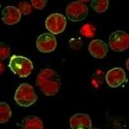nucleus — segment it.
Returning a JSON list of instances; mask_svg holds the SVG:
<instances>
[{
	"label": "nucleus",
	"instance_id": "1",
	"mask_svg": "<svg viewBox=\"0 0 129 129\" xmlns=\"http://www.w3.org/2000/svg\"><path fill=\"white\" fill-rule=\"evenodd\" d=\"M36 86L46 96L56 95L61 87V80L57 71L52 68H44L36 78Z\"/></svg>",
	"mask_w": 129,
	"mask_h": 129
},
{
	"label": "nucleus",
	"instance_id": "2",
	"mask_svg": "<svg viewBox=\"0 0 129 129\" xmlns=\"http://www.w3.org/2000/svg\"><path fill=\"white\" fill-rule=\"evenodd\" d=\"M8 66L15 74L20 78H27L33 71V63L24 56L14 55L12 56L8 63Z\"/></svg>",
	"mask_w": 129,
	"mask_h": 129
},
{
	"label": "nucleus",
	"instance_id": "3",
	"mask_svg": "<svg viewBox=\"0 0 129 129\" xmlns=\"http://www.w3.org/2000/svg\"><path fill=\"white\" fill-rule=\"evenodd\" d=\"M15 100L20 106H30L37 100V95L34 91V87L29 84H21L15 93Z\"/></svg>",
	"mask_w": 129,
	"mask_h": 129
},
{
	"label": "nucleus",
	"instance_id": "4",
	"mask_svg": "<svg viewBox=\"0 0 129 129\" xmlns=\"http://www.w3.org/2000/svg\"><path fill=\"white\" fill-rule=\"evenodd\" d=\"M88 6L84 1L70 2L66 6V17L72 22H81L88 16Z\"/></svg>",
	"mask_w": 129,
	"mask_h": 129
},
{
	"label": "nucleus",
	"instance_id": "5",
	"mask_svg": "<svg viewBox=\"0 0 129 129\" xmlns=\"http://www.w3.org/2000/svg\"><path fill=\"white\" fill-rule=\"evenodd\" d=\"M46 28L51 34H60L66 28V18L62 14L55 13L50 15L46 20Z\"/></svg>",
	"mask_w": 129,
	"mask_h": 129
},
{
	"label": "nucleus",
	"instance_id": "6",
	"mask_svg": "<svg viewBox=\"0 0 129 129\" xmlns=\"http://www.w3.org/2000/svg\"><path fill=\"white\" fill-rule=\"evenodd\" d=\"M109 46L115 52H124L129 48V35L125 31L117 30L111 34Z\"/></svg>",
	"mask_w": 129,
	"mask_h": 129
},
{
	"label": "nucleus",
	"instance_id": "7",
	"mask_svg": "<svg viewBox=\"0 0 129 129\" xmlns=\"http://www.w3.org/2000/svg\"><path fill=\"white\" fill-rule=\"evenodd\" d=\"M36 48L41 53H52L57 48V39L51 33H42L36 39Z\"/></svg>",
	"mask_w": 129,
	"mask_h": 129
},
{
	"label": "nucleus",
	"instance_id": "8",
	"mask_svg": "<svg viewBox=\"0 0 129 129\" xmlns=\"http://www.w3.org/2000/svg\"><path fill=\"white\" fill-rule=\"evenodd\" d=\"M125 70L121 67H115L110 69L105 74V81L107 85L112 88H117L126 82Z\"/></svg>",
	"mask_w": 129,
	"mask_h": 129
},
{
	"label": "nucleus",
	"instance_id": "9",
	"mask_svg": "<svg viewBox=\"0 0 129 129\" xmlns=\"http://www.w3.org/2000/svg\"><path fill=\"white\" fill-rule=\"evenodd\" d=\"M21 18H22V15H21L20 10L16 6L7 5L2 10V21L6 25L12 26L18 24L21 21Z\"/></svg>",
	"mask_w": 129,
	"mask_h": 129
},
{
	"label": "nucleus",
	"instance_id": "10",
	"mask_svg": "<svg viewBox=\"0 0 129 129\" xmlns=\"http://www.w3.org/2000/svg\"><path fill=\"white\" fill-rule=\"evenodd\" d=\"M71 129H91L92 121L87 114H76L69 119Z\"/></svg>",
	"mask_w": 129,
	"mask_h": 129
},
{
	"label": "nucleus",
	"instance_id": "11",
	"mask_svg": "<svg viewBox=\"0 0 129 129\" xmlns=\"http://www.w3.org/2000/svg\"><path fill=\"white\" fill-rule=\"evenodd\" d=\"M88 50H89V53L91 54V56H93L94 58L103 59L107 55L109 48H107L105 42L102 41L101 39H93L90 42Z\"/></svg>",
	"mask_w": 129,
	"mask_h": 129
},
{
	"label": "nucleus",
	"instance_id": "12",
	"mask_svg": "<svg viewBox=\"0 0 129 129\" xmlns=\"http://www.w3.org/2000/svg\"><path fill=\"white\" fill-rule=\"evenodd\" d=\"M22 129H44V123L36 116H27L22 121Z\"/></svg>",
	"mask_w": 129,
	"mask_h": 129
},
{
	"label": "nucleus",
	"instance_id": "13",
	"mask_svg": "<svg viewBox=\"0 0 129 129\" xmlns=\"http://www.w3.org/2000/svg\"><path fill=\"white\" fill-rule=\"evenodd\" d=\"M12 118V110L6 102H0V123L3 124Z\"/></svg>",
	"mask_w": 129,
	"mask_h": 129
},
{
	"label": "nucleus",
	"instance_id": "14",
	"mask_svg": "<svg viewBox=\"0 0 129 129\" xmlns=\"http://www.w3.org/2000/svg\"><path fill=\"white\" fill-rule=\"evenodd\" d=\"M109 4L110 2L107 0H94L91 2V6L92 8L95 10L96 13H104L105 10L109 8Z\"/></svg>",
	"mask_w": 129,
	"mask_h": 129
},
{
	"label": "nucleus",
	"instance_id": "15",
	"mask_svg": "<svg viewBox=\"0 0 129 129\" xmlns=\"http://www.w3.org/2000/svg\"><path fill=\"white\" fill-rule=\"evenodd\" d=\"M10 53H12L10 48L3 42H0V61L7 59L10 56Z\"/></svg>",
	"mask_w": 129,
	"mask_h": 129
},
{
	"label": "nucleus",
	"instance_id": "16",
	"mask_svg": "<svg viewBox=\"0 0 129 129\" xmlns=\"http://www.w3.org/2000/svg\"><path fill=\"white\" fill-rule=\"evenodd\" d=\"M18 9L20 10L21 15L27 16V15L31 14V12H32V5L30 2H20Z\"/></svg>",
	"mask_w": 129,
	"mask_h": 129
},
{
	"label": "nucleus",
	"instance_id": "17",
	"mask_svg": "<svg viewBox=\"0 0 129 129\" xmlns=\"http://www.w3.org/2000/svg\"><path fill=\"white\" fill-rule=\"evenodd\" d=\"M81 33L87 37H92L95 34V28L91 25V24H86L85 26H83Z\"/></svg>",
	"mask_w": 129,
	"mask_h": 129
},
{
	"label": "nucleus",
	"instance_id": "18",
	"mask_svg": "<svg viewBox=\"0 0 129 129\" xmlns=\"http://www.w3.org/2000/svg\"><path fill=\"white\" fill-rule=\"evenodd\" d=\"M32 7H34L36 9H44L47 4H48V1L47 0H32L30 2Z\"/></svg>",
	"mask_w": 129,
	"mask_h": 129
},
{
	"label": "nucleus",
	"instance_id": "19",
	"mask_svg": "<svg viewBox=\"0 0 129 129\" xmlns=\"http://www.w3.org/2000/svg\"><path fill=\"white\" fill-rule=\"evenodd\" d=\"M91 129H99V128H91Z\"/></svg>",
	"mask_w": 129,
	"mask_h": 129
}]
</instances>
